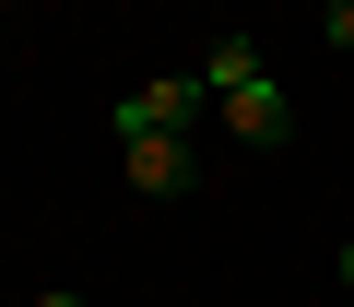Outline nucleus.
<instances>
[{"instance_id":"f257e3e1","label":"nucleus","mask_w":354,"mask_h":307,"mask_svg":"<svg viewBox=\"0 0 354 307\" xmlns=\"http://www.w3.org/2000/svg\"><path fill=\"white\" fill-rule=\"evenodd\" d=\"M201 106H213V83H201V71H153V83H130V95H118V142H142V130H189Z\"/></svg>"},{"instance_id":"f03ea898","label":"nucleus","mask_w":354,"mask_h":307,"mask_svg":"<svg viewBox=\"0 0 354 307\" xmlns=\"http://www.w3.org/2000/svg\"><path fill=\"white\" fill-rule=\"evenodd\" d=\"M213 106H225V130H236L248 154H272V142H295V95H283L272 71H236V83H225Z\"/></svg>"},{"instance_id":"7ed1b4c3","label":"nucleus","mask_w":354,"mask_h":307,"mask_svg":"<svg viewBox=\"0 0 354 307\" xmlns=\"http://www.w3.org/2000/svg\"><path fill=\"white\" fill-rule=\"evenodd\" d=\"M189 166H201L189 130H142V142H130V189H142V201H177V189H189Z\"/></svg>"},{"instance_id":"20e7f679","label":"nucleus","mask_w":354,"mask_h":307,"mask_svg":"<svg viewBox=\"0 0 354 307\" xmlns=\"http://www.w3.org/2000/svg\"><path fill=\"white\" fill-rule=\"evenodd\" d=\"M236 71H260V48H248V36H225V48H213V59H201V83H213V95H225V83H236Z\"/></svg>"},{"instance_id":"39448f33","label":"nucleus","mask_w":354,"mask_h":307,"mask_svg":"<svg viewBox=\"0 0 354 307\" xmlns=\"http://www.w3.org/2000/svg\"><path fill=\"white\" fill-rule=\"evenodd\" d=\"M330 48H354V0H330Z\"/></svg>"},{"instance_id":"423d86ee","label":"nucleus","mask_w":354,"mask_h":307,"mask_svg":"<svg viewBox=\"0 0 354 307\" xmlns=\"http://www.w3.org/2000/svg\"><path fill=\"white\" fill-rule=\"evenodd\" d=\"M36 307H83V295H71V283H48V295H36Z\"/></svg>"},{"instance_id":"0eeeda50","label":"nucleus","mask_w":354,"mask_h":307,"mask_svg":"<svg viewBox=\"0 0 354 307\" xmlns=\"http://www.w3.org/2000/svg\"><path fill=\"white\" fill-rule=\"evenodd\" d=\"M342 283H354V236H342Z\"/></svg>"}]
</instances>
